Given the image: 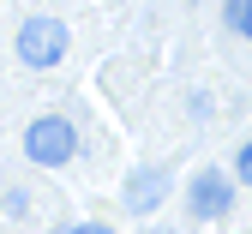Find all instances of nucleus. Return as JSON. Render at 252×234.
Instances as JSON below:
<instances>
[{"label":"nucleus","instance_id":"f257e3e1","mask_svg":"<svg viewBox=\"0 0 252 234\" xmlns=\"http://www.w3.org/2000/svg\"><path fill=\"white\" fill-rule=\"evenodd\" d=\"M24 156L36 162V168H66V162L78 156V126L66 114H42L24 126Z\"/></svg>","mask_w":252,"mask_h":234},{"label":"nucleus","instance_id":"f03ea898","mask_svg":"<svg viewBox=\"0 0 252 234\" xmlns=\"http://www.w3.org/2000/svg\"><path fill=\"white\" fill-rule=\"evenodd\" d=\"M18 60L24 66H60L66 60V24L60 18H24L18 24Z\"/></svg>","mask_w":252,"mask_h":234},{"label":"nucleus","instance_id":"7ed1b4c3","mask_svg":"<svg viewBox=\"0 0 252 234\" xmlns=\"http://www.w3.org/2000/svg\"><path fill=\"white\" fill-rule=\"evenodd\" d=\"M234 204V180L222 168H198L192 186H186V210H192V222H222Z\"/></svg>","mask_w":252,"mask_h":234},{"label":"nucleus","instance_id":"20e7f679","mask_svg":"<svg viewBox=\"0 0 252 234\" xmlns=\"http://www.w3.org/2000/svg\"><path fill=\"white\" fill-rule=\"evenodd\" d=\"M162 186H168V174L162 168H138L132 180H126V210H156V204H162Z\"/></svg>","mask_w":252,"mask_h":234},{"label":"nucleus","instance_id":"39448f33","mask_svg":"<svg viewBox=\"0 0 252 234\" xmlns=\"http://www.w3.org/2000/svg\"><path fill=\"white\" fill-rule=\"evenodd\" d=\"M222 18H228V30H240L252 42V0H222Z\"/></svg>","mask_w":252,"mask_h":234},{"label":"nucleus","instance_id":"423d86ee","mask_svg":"<svg viewBox=\"0 0 252 234\" xmlns=\"http://www.w3.org/2000/svg\"><path fill=\"white\" fill-rule=\"evenodd\" d=\"M234 180H240V186H252V138L234 150Z\"/></svg>","mask_w":252,"mask_h":234},{"label":"nucleus","instance_id":"0eeeda50","mask_svg":"<svg viewBox=\"0 0 252 234\" xmlns=\"http://www.w3.org/2000/svg\"><path fill=\"white\" fill-rule=\"evenodd\" d=\"M60 234H114L108 222H72V228H60Z\"/></svg>","mask_w":252,"mask_h":234},{"label":"nucleus","instance_id":"6e6552de","mask_svg":"<svg viewBox=\"0 0 252 234\" xmlns=\"http://www.w3.org/2000/svg\"><path fill=\"white\" fill-rule=\"evenodd\" d=\"M150 234H168V228H150Z\"/></svg>","mask_w":252,"mask_h":234}]
</instances>
